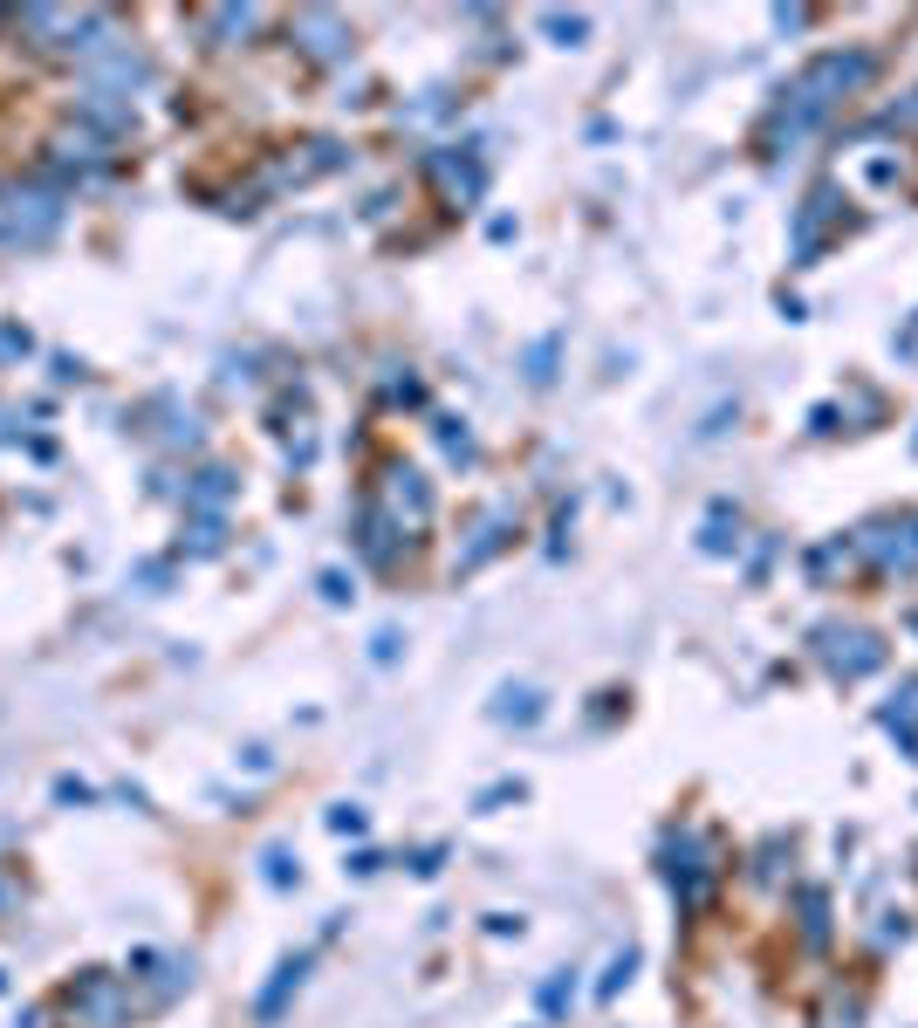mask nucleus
Masks as SVG:
<instances>
[{
	"label": "nucleus",
	"mask_w": 918,
	"mask_h": 1028,
	"mask_svg": "<svg viewBox=\"0 0 918 1028\" xmlns=\"http://www.w3.org/2000/svg\"><path fill=\"white\" fill-rule=\"evenodd\" d=\"M56 226H62V192L28 179L0 185V248H42Z\"/></svg>",
	"instance_id": "f257e3e1"
},
{
	"label": "nucleus",
	"mask_w": 918,
	"mask_h": 1028,
	"mask_svg": "<svg viewBox=\"0 0 918 1028\" xmlns=\"http://www.w3.org/2000/svg\"><path fill=\"white\" fill-rule=\"evenodd\" d=\"M69 1015L83 1021V1028H124V1015H131V987L117 980V974H75V987H69Z\"/></svg>",
	"instance_id": "f03ea898"
},
{
	"label": "nucleus",
	"mask_w": 918,
	"mask_h": 1028,
	"mask_svg": "<svg viewBox=\"0 0 918 1028\" xmlns=\"http://www.w3.org/2000/svg\"><path fill=\"white\" fill-rule=\"evenodd\" d=\"M75 117H83V124H97V138H124L131 124H138V110H131V97H117V90H83V97H75Z\"/></svg>",
	"instance_id": "7ed1b4c3"
},
{
	"label": "nucleus",
	"mask_w": 918,
	"mask_h": 1028,
	"mask_svg": "<svg viewBox=\"0 0 918 1028\" xmlns=\"http://www.w3.org/2000/svg\"><path fill=\"white\" fill-rule=\"evenodd\" d=\"M302 974H309V954H289L282 967H274V980L254 995V1021H261V1028H268V1021H282V1008H289V995L302 987Z\"/></svg>",
	"instance_id": "20e7f679"
},
{
	"label": "nucleus",
	"mask_w": 918,
	"mask_h": 1028,
	"mask_svg": "<svg viewBox=\"0 0 918 1028\" xmlns=\"http://www.w3.org/2000/svg\"><path fill=\"white\" fill-rule=\"evenodd\" d=\"M226 494H233V473L226 466H199L192 481H185V507H199V514H213Z\"/></svg>",
	"instance_id": "39448f33"
},
{
	"label": "nucleus",
	"mask_w": 918,
	"mask_h": 1028,
	"mask_svg": "<svg viewBox=\"0 0 918 1028\" xmlns=\"http://www.w3.org/2000/svg\"><path fill=\"white\" fill-rule=\"evenodd\" d=\"M56 158H62V165H83V172H103V165H110V138L75 131V138H62V144H56Z\"/></svg>",
	"instance_id": "423d86ee"
},
{
	"label": "nucleus",
	"mask_w": 918,
	"mask_h": 1028,
	"mask_svg": "<svg viewBox=\"0 0 918 1028\" xmlns=\"http://www.w3.org/2000/svg\"><path fill=\"white\" fill-rule=\"evenodd\" d=\"M185 548H192V556H220V548H226V522H220V514H185Z\"/></svg>",
	"instance_id": "0eeeda50"
},
{
	"label": "nucleus",
	"mask_w": 918,
	"mask_h": 1028,
	"mask_svg": "<svg viewBox=\"0 0 918 1028\" xmlns=\"http://www.w3.org/2000/svg\"><path fill=\"white\" fill-rule=\"evenodd\" d=\"M391 501H397V514L412 507V522H425V514H432V494H425V481H418L412 466H397V473H391Z\"/></svg>",
	"instance_id": "6e6552de"
},
{
	"label": "nucleus",
	"mask_w": 918,
	"mask_h": 1028,
	"mask_svg": "<svg viewBox=\"0 0 918 1028\" xmlns=\"http://www.w3.org/2000/svg\"><path fill=\"white\" fill-rule=\"evenodd\" d=\"M295 34L309 42V56H336V49H343V28H336V14H302V21H295Z\"/></svg>",
	"instance_id": "1a4fd4ad"
},
{
	"label": "nucleus",
	"mask_w": 918,
	"mask_h": 1028,
	"mask_svg": "<svg viewBox=\"0 0 918 1028\" xmlns=\"http://www.w3.org/2000/svg\"><path fill=\"white\" fill-rule=\"evenodd\" d=\"M535 714H542V693H535V686H501V706H494V720H522V727H528Z\"/></svg>",
	"instance_id": "9d476101"
},
{
	"label": "nucleus",
	"mask_w": 918,
	"mask_h": 1028,
	"mask_svg": "<svg viewBox=\"0 0 918 1028\" xmlns=\"http://www.w3.org/2000/svg\"><path fill=\"white\" fill-rule=\"evenodd\" d=\"M261 878H268L274 891H289V885H295L302 871H295V864H289V850H282V844H268V850H261Z\"/></svg>",
	"instance_id": "9b49d317"
},
{
	"label": "nucleus",
	"mask_w": 918,
	"mask_h": 1028,
	"mask_svg": "<svg viewBox=\"0 0 918 1028\" xmlns=\"http://www.w3.org/2000/svg\"><path fill=\"white\" fill-rule=\"evenodd\" d=\"M542 28H548V34H555V42H563V49H576L583 34H589V21H583V14H542Z\"/></svg>",
	"instance_id": "f8f14e48"
},
{
	"label": "nucleus",
	"mask_w": 918,
	"mask_h": 1028,
	"mask_svg": "<svg viewBox=\"0 0 918 1028\" xmlns=\"http://www.w3.org/2000/svg\"><path fill=\"white\" fill-rule=\"evenodd\" d=\"M131 583L144 589V597H165V583H172V563H138V570H131Z\"/></svg>",
	"instance_id": "ddd939ff"
},
{
	"label": "nucleus",
	"mask_w": 918,
	"mask_h": 1028,
	"mask_svg": "<svg viewBox=\"0 0 918 1028\" xmlns=\"http://www.w3.org/2000/svg\"><path fill=\"white\" fill-rule=\"evenodd\" d=\"M49 796H56V803H75V809H83V803H97V788H90V782H75V775H56V788H49Z\"/></svg>",
	"instance_id": "4468645a"
},
{
	"label": "nucleus",
	"mask_w": 918,
	"mask_h": 1028,
	"mask_svg": "<svg viewBox=\"0 0 918 1028\" xmlns=\"http://www.w3.org/2000/svg\"><path fill=\"white\" fill-rule=\"evenodd\" d=\"M28 350H34V336H28V330H14V323L0 330V357H28Z\"/></svg>",
	"instance_id": "2eb2a0df"
},
{
	"label": "nucleus",
	"mask_w": 918,
	"mask_h": 1028,
	"mask_svg": "<svg viewBox=\"0 0 918 1028\" xmlns=\"http://www.w3.org/2000/svg\"><path fill=\"white\" fill-rule=\"evenodd\" d=\"M323 597H330V604H350L356 589H350V576H343V570H330V576H323Z\"/></svg>",
	"instance_id": "dca6fc26"
},
{
	"label": "nucleus",
	"mask_w": 918,
	"mask_h": 1028,
	"mask_svg": "<svg viewBox=\"0 0 918 1028\" xmlns=\"http://www.w3.org/2000/svg\"><path fill=\"white\" fill-rule=\"evenodd\" d=\"M330 829H343V837H356V829H364V809H330Z\"/></svg>",
	"instance_id": "f3484780"
},
{
	"label": "nucleus",
	"mask_w": 918,
	"mask_h": 1028,
	"mask_svg": "<svg viewBox=\"0 0 918 1028\" xmlns=\"http://www.w3.org/2000/svg\"><path fill=\"white\" fill-rule=\"evenodd\" d=\"M548 357H555V343H535V357H528V364H535V371H528L535 384H548Z\"/></svg>",
	"instance_id": "a211bd4d"
},
{
	"label": "nucleus",
	"mask_w": 918,
	"mask_h": 1028,
	"mask_svg": "<svg viewBox=\"0 0 918 1028\" xmlns=\"http://www.w3.org/2000/svg\"><path fill=\"white\" fill-rule=\"evenodd\" d=\"M14 1028H42V1015H34V1008H21V1015H14Z\"/></svg>",
	"instance_id": "6ab92c4d"
}]
</instances>
